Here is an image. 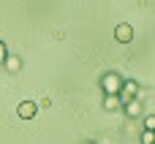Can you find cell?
<instances>
[{"label":"cell","instance_id":"obj_8","mask_svg":"<svg viewBox=\"0 0 155 144\" xmlns=\"http://www.w3.org/2000/svg\"><path fill=\"white\" fill-rule=\"evenodd\" d=\"M5 54H8V49H5V44H3V41H0V63H3V60H5Z\"/></svg>","mask_w":155,"mask_h":144},{"label":"cell","instance_id":"obj_9","mask_svg":"<svg viewBox=\"0 0 155 144\" xmlns=\"http://www.w3.org/2000/svg\"><path fill=\"white\" fill-rule=\"evenodd\" d=\"M84 144H93V142H84Z\"/></svg>","mask_w":155,"mask_h":144},{"label":"cell","instance_id":"obj_1","mask_svg":"<svg viewBox=\"0 0 155 144\" xmlns=\"http://www.w3.org/2000/svg\"><path fill=\"white\" fill-rule=\"evenodd\" d=\"M101 87H104L106 95H120V90H123V79H120L117 74H106V76L101 79Z\"/></svg>","mask_w":155,"mask_h":144},{"label":"cell","instance_id":"obj_3","mask_svg":"<svg viewBox=\"0 0 155 144\" xmlns=\"http://www.w3.org/2000/svg\"><path fill=\"white\" fill-rule=\"evenodd\" d=\"M35 112H38V103H35V101H22V103L16 106V114H19L22 120H33Z\"/></svg>","mask_w":155,"mask_h":144},{"label":"cell","instance_id":"obj_5","mask_svg":"<svg viewBox=\"0 0 155 144\" xmlns=\"http://www.w3.org/2000/svg\"><path fill=\"white\" fill-rule=\"evenodd\" d=\"M120 106H123V98H120V95H106V98H104V109L112 112V109H120Z\"/></svg>","mask_w":155,"mask_h":144},{"label":"cell","instance_id":"obj_6","mask_svg":"<svg viewBox=\"0 0 155 144\" xmlns=\"http://www.w3.org/2000/svg\"><path fill=\"white\" fill-rule=\"evenodd\" d=\"M142 144H155V131H144L142 133Z\"/></svg>","mask_w":155,"mask_h":144},{"label":"cell","instance_id":"obj_4","mask_svg":"<svg viewBox=\"0 0 155 144\" xmlns=\"http://www.w3.org/2000/svg\"><path fill=\"white\" fill-rule=\"evenodd\" d=\"M5 68H8V74H19V68H22V60L19 57H14V54H5Z\"/></svg>","mask_w":155,"mask_h":144},{"label":"cell","instance_id":"obj_7","mask_svg":"<svg viewBox=\"0 0 155 144\" xmlns=\"http://www.w3.org/2000/svg\"><path fill=\"white\" fill-rule=\"evenodd\" d=\"M144 128H147V131H155V114H150V117L144 120Z\"/></svg>","mask_w":155,"mask_h":144},{"label":"cell","instance_id":"obj_2","mask_svg":"<svg viewBox=\"0 0 155 144\" xmlns=\"http://www.w3.org/2000/svg\"><path fill=\"white\" fill-rule=\"evenodd\" d=\"M114 38H117L120 44H131V41H134V27H131L128 22L117 25V27H114Z\"/></svg>","mask_w":155,"mask_h":144}]
</instances>
